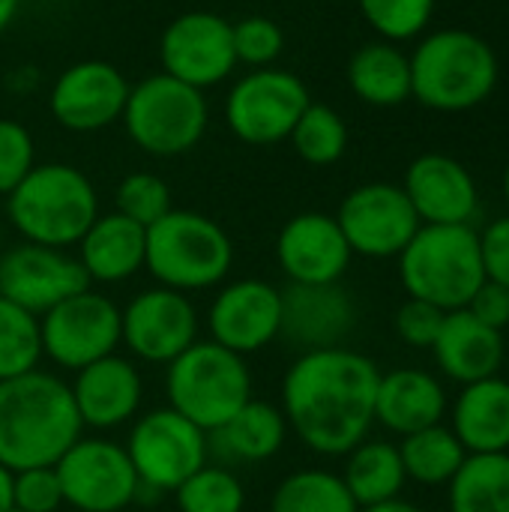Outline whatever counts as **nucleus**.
Masks as SVG:
<instances>
[{
  "label": "nucleus",
  "mask_w": 509,
  "mask_h": 512,
  "mask_svg": "<svg viewBox=\"0 0 509 512\" xmlns=\"http://www.w3.org/2000/svg\"><path fill=\"white\" fill-rule=\"evenodd\" d=\"M378 381V366L360 351H303L282 381L288 429L318 456H348L375 423Z\"/></svg>",
  "instance_id": "nucleus-1"
},
{
  "label": "nucleus",
  "mask_w": 509,
  "mask_h": 512,
  "mask_svg": "<svg viewBox=\"0 0 509 512\" xmlns=\"http://www.w3.org/2000/svg\"><path fill=\"white\" fill-rule=\"evenodd\" d=\"M81 429L72 390L57 375L33 369L0 381V465L12 474L57 465Z\"/></svg>",
  "instance_id": "nucleus-2"
},
{
  "label": "nucleus",
  "mask_w": 509,
  "mask_h": 512,
  "mask_svg": "<svg viewBox=\"0 0 509 512\" xmlns=\"http://www.w3.org/2000/svg\"><path fill=\"white\" fill-rule=\"evenodd\" d=\"M99 216L90 177L66 162H42L6 195V219L24 243L69 249Z\"/></svg>",
  "instance_id": "nucleus-3"
},
{
  "label": "nucleus",
  "mask_w": 509,
  "mask_h": 512,
  "mask_svg": "<svg viewBox=\"0 0 509 512\" xmlns=\"http://www.w3.org/2000/svg\"><path fill=\"white\" fill-rule=\"evenodd\" d=\"M399 279L414 300L444 312L465 309L486 282L480 234L471 225H420L399 255Z\"/></svg>",
  "instance_id": "nucleus-4"
},
{
  "label": "nucleus",
  "mask_w": 509,
  "mask_h": 512,
  "mask_svg": "<svg viewBox=\"0 0 509 512\" xmlns=\"http://www.w3.org/2000/svg\"><path fill=\"white\" fill-rule=\"evenodd\" d=\"M234 264V243L228 231L195 210H171L147 228L144 267L171 291L192 294L225 282Z\"/></svg>",
  "instance_id": "nucleus-5"
},
{
  "label": "nucleus",
  "mask_w": 509,
  "mask_h": 512,
  "mask_svg": "<svg viewBox=\"0 0 509 512\" xmlns=\"http://www.w3.org/2000/svg\"><path fill=\"white\" fill-rule=\"evenodd\" d=\"M498 84V57L468 30H438L411 54V96L435 111H465L489 99Z\"/></svg>",
  "instance_id": "nucleus-6"
},
{
  "label": "nucleus",
  "mask_w": 509,
  "mask_h": 512,
  "mask_svg": "<svg viewBox=\"0 0 509 512\" xmlns=\"http://www.w3.org/2000/svg\"><path fill=\"white\" fill-rule=\"evenodd\" d=\"M165 393L168 408L210 435L252 399V375L246 357L216 345L213 339L195 342L168 363Z\"/></svg>",
  "instance_id": "nucleus-7"
},
{
  "label": "nucleus",
  "mask_w": 509,
  "mask_h": 512,
  "mask_svg": "<svg viewBox=\"0 0 509 512\" xmlns=\"http://www.w3.org/2000/svg\"><path fill=\"white\" fill-rule=\"evenodd\" d=\"M120 120L138 150L171 159L201 144L210 126V102L204 90L156 72L132 84Z\"/></svg>",
  "instance_id": "nucleus-8"
},
{
  "label": "nucleus",
  "mask_w": 509,
  "mask_h": 512,
  "mask_svg": "<svg viewBox=\"0 0 509 512\" xmlns=\"http://www.w3.org/2000/svg\"><path fill=\"white\" fill-rule=\"evenodd\" d=\"M309 102L312 96L300 75L279 66L249 69L225 96V123L237 141L273 147L288 141Z\"/></svg>",
  "instance_id": "nucleus-9"
},
{
  "label": "nucleus",
  "mask_w": 509,
  "mask_h": 512,
  "mask_svg": "<svg viewBox=\"0 0 509 512\" xmlns=\"http://www.w3.org/2000/svg\"><path fill=\"white\" fill-rule=\"evenodd\" d=\"M126 456L141 489L159 498L165 492H177V486L207 465L210 435L174 408H156L135 420L126 441Z\"/></svg>",
  "instance_id": "nucleus-10"
},
{
  "label": "nucleus",
  "mask_w": 509,
  "mask_h": 512,
  "mask_svg": "<svg viewBox=\"0 0 509 512\" xmlns=\"http://www.w3.org/2000/svg\"><path fill=\"white\" fill-rule=\"evenodd\" d=\"M39 336L42 357L60 369L78 372L117 351L123 339L120 309L105 294L87 288L48 309L39 318Z\"/></svg>",
  "instance_id": "nucleus-11"
},
{
  "label": "nucleus",
  "mask_w": 509,
  "mask_h": 512,
  "mask_svg": "<svg viewBox=\"0 0 509 512\" xmlns=\"http://www.w3.org/2000/svg\"><path fill=\"white\" fill-rule=\"evenodd\" d=\"M159 63L165 75L198 90L228 81L240 66L231 21L210 9H189L171 18L159 36Z\"/></svg>",
  "instance_id": "nucleus-12"
},
{
  "label": "nucleus",
  "mask_w": 509,
  "mask_h": 512,
  "mask_svg": "<svg viewBox=\"0 0 509 512\" xmlns=\"http://www.w3.org/2000/svg\"><path fill=\"white\" fill-rule=\"evenodd\" d=\"M63 504L78 512H123L138 498V474L126 447L105 438H78L54 465Z\"/></svg>",
  "instance_id": "nucleus-13"
},
{
  "label": "nucleus",
  "mask_w": 509,
  "mask_h": 512,
  "mask_svg": "<svg viewBox=\"0 0 509 512\" xmlns=\"http://www.w3.org/2000/svg\"><path fill=\"white\" fill-rule=\"evenodd\" d=\"M336 222L351 252L363 258H399L423 225L405 189L393 183H363L351 189L339 204Z\"/></svg>",
  "instance_id": "nucleus-14"
},
{
  "label": "nucleus",
  "mask_w": 509,
  "mask_h": 512,
  "mask_svg": "<svg viewBox=\"0 0 509 512\" xmlns=\"http://www.w3.org/2000/svg\"><path fill=\"white\" fill-rule=\"evenodd\" d=\"M129 78L120 66L108 60H78L69 63L48 90V111L57 126L87 135L120 123L126 99H129Z\"/></svg>",
  "instance_id": "nucleus-15"
},
{
  "label": "nucleus",
  "mask_w": 509,
  "mask_h": 512,
  "mask_svg": "<svg viewBox=\"0 0 509 512\" xmlns=\"http://www.w3.org/2000/svg\"><path fill=\"white\" fill-rule=\"evenodd\" d=\"M120 327V345L144 363L168 366L198 342V309L189 294L156 285L126 303L120 312Z\"/></svg>",
  "instance_id": "nucleus-16"
},
{
  "label": "nucleus",
  "mask_w": 509,
  "mask_h": 512,
  "mask_svg": "<svg viewBox=\"0 0 509 512\" xmlns=\"http://www.w3.org/2000/svg\"><path fill=\"white\" fill-rule=\"evenodd\" d=\"M90 288V279L66 249L18 243L0 255V297L42 318L48 309Z\"/></svg>",
  "instance_id": "nucleus-17"
},
{
  "label": "nucleus",
  "mask_w": 509,
  "mask_h": 512,
  "mask_svg": "<svg viewBox=\"0 0 509 512\" xmlns=\"http://www.w3.org/2000/svg\"><path fill=\"white\" fill-rule=\"evenodd\" d=\"M207 327L216 345L240 357L255 354L279 339L282 291L264 279H237L213 297Z\"/></svg>",
  "instance_id": "nucleus-18"
},
{
  "label": "nucleus",
  "mask_w": 509,
  "mask_h": 512,
  "mask_svg": "<svg viewBox=\"0 0 509 512\" xmlns=\"http://www.w3.org/2000/svg\"><path fill=\"white\" fill-rule=\"evenodd\" d=\"M351 255L336 216L318 210L291 216L276 237V261L291 285L342 282Z\"/></svg>",
  "instance_id": "nucleus-19"
},
{
  "label": "nucleus",
  "mask_w": 509,
  "mask_h": 512,
  "mask_svg": "<svg viewBox=\"0 0 509 512\" xmlns=\"http://www.w3.org/2000/svg\"><path fill=\"white\" fill-rule=\"evenodd\" d=\"M357 324V303L342 282L291 285L282 291V330L300 351L339 348Z\"/></svg>",
  "instance_id": "nucleus-20"
},
{
  "label": "nucleus",
  "mask_w": 509,
  "mask_h": 512,
  "mask_svg": "<svg viewBox=\"0 0 509 512\" xmlns=\"http://www.w3.org/2000/svg\"><path fill=\"white\" fill-rule=\"evenodd\" d=\"M402 189L423 225H468L480 204L471 171L444 153L417 156Z\"/></svg>",
  "instance_id": "nucleus-21"
},
{
  "label": "nucleus",
  "mask_w": 509,
  "mask_h": 512,
  "mask_svg": "<svg viewBox=\"0 0 509 512\" xmlns=\"http://www.w3.org/2000/svg\"><path fill=\"white\" fill-rule=\"evenodd\" d=\"M69 390L81 423L99 432L129 423L138 414L144 396V384L135 363L117 354H108L78 369Z\"/></svg>",
  "instance_id": "nucleus-22"
},
{
  "label": "nucleus",
  "mask_w": 509,
  "mask_h": 512,
  "mask_svg": "<svg viewBox=\"0 0 509 512\" xmlns=\"http://www.w3.org/2000/svg\"><path fill=\"white\" fill-rule=\"evenodd\" d=\"M147 228L126 219L123 213H99L87 234L78 240V264L90 285H117L144 270Z\"/></svg>",
  "instance_id": "nucleus-23"
},
{
  "label": "nucleus",
  "mask_w": 509,
  "mask_h": 512,
  "mask_svg": "<svg viewBox=\"0 0 509 512\" xmlns=\"http://www.w3.org/2000/svg\"><path fill=\"white\" fill-rule=\"evenodd\" d=\"M432 351L447 378L459 384H474L498 375L504 363V336L501 330L477 321L468 309H456L444 315Z\"/></svg>",
  "instance_id": "nucleus-24"
},
{
  "label": "nucleus",
  "mask_w": 509,
  "mask_h": 512,
  "mask_svg": "<svg viewBox=\"0 0 509 512\" xmlns=\"http://www.w3.org/2000/svg\"><path fill=\"white\" fill-rule=\"evenodd\" d=\"M447 414L441 381L423 369H393L381 375L375 396V420L396 435H414L438 426Z\"/></svg>",
  "instance_id": "nucleus-25"
},
{
  "label": "nucleus",
  "mask_w": 509,
  "mask_h": 512,
  "mask_svg": "<svg viewBox=\"0 0 509 512\" xmlns=\"http://www.w3.org/2000/svg\"><path fill=\"white\" fill-rule=\"evenodd\" d=\"M453 435L468 456L474 453H509V381L483 378L465 384L453 405Z\"/></svg>",
  "instance_id": "nucleus-26"
},
{
  "label": "nucleus",
  "mask_w": 509,
  "mask_h": 512,
  "mask_svg": "<svg viewBox=\"0 0 509 512\" xmlns=\"http://www.w3.org/2000/svg\"><path fill=\"white\" fill-rule=\"evenodd\" d=\"M288 420L282 408L270 402L249 399L222 429L210 432V450L222 456L225 462H243V465H258L273 459L285 441H288Z\"/></svg>",
  "instance_id": "nucleus-27"
},
{
  "label": "nucleus",
  "mask_w": 509,
  "mask_h": 512,
  "mask_svg": "<svg viewBox=\"0 0 509 512\" xmlns=\"http://www.w3.org/2000/svg\"><path fill=\"white\" fill-rule=\"evenodd\" d=\"M348 84L366 105H402L411 96V57L396 42H366L348 60Z\"/></svg>",
  "instance_id": "nucleus-28"
},
{
  "label": "nucleus",
  "mask_w": 509,
  "mask_h": 512,
  "mask_svg": "<svg viewBox=\"0 0 509 512\" xmlns=\"http://www.w3.org/2000/svg\"><path fill=\"white\" fill-rule=\"evenodd\" d=\"M342 480L357 501V507H375L399 498L405 486V465L399 447L390 441H360L345 462Z\"/></svg>",
  "instance_id": "nucleus-29"
},
{
  "label": "nucleus",
  "mask_w": 509,
  "mask_h": 512,
  "mask_svg": "<svg viewBox=\"0 0 509 512\" xmlns=\"http://www.w3.org/2000/svg\"><path fill=\"white\" fill-rule=\"evenodd\" d=\"M450 486V512H509V453H474Z\"/></svg>",
  "instance_id": "nucleus-30"
},
{
  "label": "nucleus",
  "mask_w": 509,
  "mask_h": 512,
  "mask_svg": "<svg viewBox=\"0 0 509 512\" xmlns=\"http://www.w3.org/2000/svg\"><path fill=\"white\" fill-rule=\"evenodd\" d=\"M399 456L405 465V477L423 486H447L468 459V450L453 435V429L438 423L414 435H405L399 444Z\"/></svg>",
  "instance_id": "nucleus-31"
},
{
  "label": "nucleus",
  "mask_w": 509,
  "mask_h": 512,
  "mask_svg": "<svg viewBox=\"0 0 509 512\" xmlns=\"http://www.w3.org/2000/svg\"><path fill=\"white\" fill-rule=\"evenodd\" d=\"M270 512H360V507L339 474L306 468L276 486Z\"/></svg>",
  "instance_id": "nucleus-32"
},
{
  "label": "nucleus",
  "mask_w": 509,
  "mask_h": 512,
  "mask_svg": "<svg viewBox=\"0 0 509 512\" xmlns=\"http://www.w3.org/2000/svg\"><path fill=\"white\" fill-rule=\"evenodd\" d=\"M294 153L315 168H327L336 165L345 150H348V126L339 117L336 108L324 105V102H309L306 111L300 114L297 126L288 135Z\"/></svg>",
  "instance_id": "nucleus-33"
},
{
  "label": "nucleus",
  "mask_w": 509,
  "mask_h": 512,
  "mask_svg": "<svg viewBox=\"0 0 509 512\" xmlns=\"http://www.w3.org/2000/svg\"><path fill=\"white\" fill-rule=\"evenodd\" d=\"M42 336L39 318L18 303L0 297V381L39 369Z\"/></svg>",
  "instance_id": "nucleus-34"
},
{
  "label": "nucleus",
  "mask_w": 509,
  "mask_h": 512,
  "mask_svg": "<svg viewBox=\"0 0 509 512\" xmlns=\"http://www.w3.org/2000/svg\"><path fill=\"white\" fill-rule=\"evenodd\" d=\"M180 512H243L246 492L234 471L222 465H204L174 492Z\"/></svg>",
  "instance_id": "nucleus-35"
},
{
  "label": "nucleus",
  "mask_w": 509,
  "mask_h": 512,
  "mask_svg": "<svg viewBox=\"0 0 509 512\" xmlns=\"http://www.w3.org/2000/svg\"><path fill=\"white\" fill-rule=\"evenodd\" d=\"M114 207H117V213H123L126 219L138 222L141 228H150L165 213L174 210L171 186L159 174H153V171H132V174H126L117 183Z\"/></svg>",
  "instance_id": "nucleus-36"
},
{
  "label": "nucleus",
  "mask_w": 509,
  "mask_h": 512,
  "mask_svg": "<svg viewBox=\"0 0 509 512\" xmlns=\"http://www.w3.org/2000/svg\"><path fill=\"white\" fill-rule=\"evenodd\" d=\"M369 27L387 42H405L423 33L435 0H357Z\"/></svg>",
  "instance_id": "nucleus-37"
},
{
  "label": "nucleus",
  "mask_w": 509,
  "mask_h": 512,
  "mask_svg": "<svg viewBox=\"0 0 509 512\" xmlns=\"http://www.w3.org/2000/svg\"><path fill=\"white\" fill-rule=\"evenodd\" d=\"M231 27H234L237 63H243L249 69L276 66L279 54L285 51V30L279 27V21L267 18V15H246V18L234 21Z\"/></svg>",
  "instance_id": "nucleus-38"
},
{
  "label": "nucleus",
  "mask_w": 509,
  "mask_h": 512,
  "mask_svg": "<svg viewBox=\"0 0 509 512\" xmlns=\"http://www.w3.org/2000/svg\"><path fill=\"white\" fill-rule=\"evenodd\" d=\"M36 165V144L24 123L0 117V195L6 198Z\"/></svg>",
  "instance_id": "nucleus-39"
},
{
  "label": "nucleus",
  "mask_w": 509,
  "mask_h": 512,
  "mask_svg": "<svg viewBox=\"0 0 509 512\" xmlns=\"http://www.w3.org/2000/svg\"><path fill=\"white\" fill-rule=\"evenodd\" d=\"M12 507L24 512H57L63 507V489L51 468H30L12 477Z\"/></svg>",
  "instance_id": "nucleus-40"
},
{
  "label": "nucleus",
  "mask_w": 509,
  "mask_h": 512,
  "mask_svg": "<svg viewBox=\"0 0 509 512\" xmlns=\"http://www.w3.org/2000/svg\"><path fill=\"white\" fill-rule=\"evenodd\" d=\"M444 315H447L444 309H438L426 300L408 297L396 312V333L411 348H432L441 333Z\"/></svg>",
  "instance_id": "nucleus-41"
},
{
  "label": "nucleus",
  "mask_w": 509,
  "mask_h": 512,
  "mask_svg": "<svg viewBox=\"0 0 509 512\" xmlns=\"http://www.w3.org/2000/svg\"><path fill=\"white\" fill-rule=\"evenodd\" d=\"M480 258L486 279L509 288V216L495 219L480 234Z\"/></svg>",
  "instance_id": "nucleus-42"
},
{
  "label": "nucleus",
  "mask_w": 509,
  "mask_h": 512,
  "mask_svg": "<svg viewBox=\"0 0 509 512\" xmlns=\"http://www.w3.org/2000/svg\"><path fill=\"white\" fill-rule=\"evenodd\" d=\"M465 309H468L477 321H483L486 327L504 333V327H509V288L486 279V282L477 288V294L471 297V303H468Z\"/></svg>",
  "instance_id": "nucleus-43"
},
{
  "label": "nucleus",
  "mask_w": 509,
  "mask_h": 512,
  "mask_svg": "<svg viewBox=\"0 0 509 512\" xmlns=\"http://www.w3.org/2000/svg\"><path fill=\"white\" fill-rule=\"evenodd\" d=\"M12 471L0 465V512L12 510Z\"/></svg>",
  "instance_id": "nucleus-44"
},
{
  "label": "nucleus",
  "mask_w": 509,
  "mask_h": 512,
  "mask_svg": "<svg viewBox=\"0 0 509 512\" xmlns=\"http://www.w3.org/2000/svg\"><path fill=\"white\" fill-rule=\"evenodd\" d=\"M18 12H21V0H0V36L12 27Z\"/></svg>",
  "instance_id": "nucleus-45"
},
{
  "label": "nucleus",
  "mask_w": 509,
  "mask_h": 512,
  "mask_svg": "<svg viewBox=\"0 0 509 512\" xmlns=\"http://www.w3.org/2000/svg\"><path fill=\"white\" fill-rule=\"evenodd\" d=\"M360 512H420L414 504L402 501V498H393V501H384V504H375V507H363Z\"/></svg>",
  "instance_id": "nucleus-46"
},
{
  "label": "nucleus",
  "mask_w": 509,
  "mask_h": 512,
  "mask_svg": "<svg viewBox=\"0 0 509 512\" xmlns=\"http://www.w3.org/2000/svg\"><path fill=\"white\" fill-rule=\"evenodd\" d=\"M504 195H507V204H509V165H507V174H504Z\"/></svg>",
  "instance_id": "nucleus-47"
},
{
  "label": "nucleus",
  "mask_w": 509,
  "mask_h": 512,
  "mask_svg": "<svg viewBox=\"0 0 509 512\" xmlns=\"http://www.w3.org/2000/svg\"><path fill=\"white\" fill-rule=\"evenodd\" d=\"M9 512H24V510H15V507H12V510H9Z\"/></svg>",
  "instance_id": "nucleus-48"
},
{
  "label": "nucleus",
  "mask_w": 509,
  "mask_h": 512,
  "mask_svg": "<svg viewBox=\"0 0 509 512\" xmlns=\"http://www.w3.org/2000/svg\"><path fill=\"white\" fill-rule=\"evenodd\" d=\"M0 237H3V228H0Z\"/></svg>",
  "instance_id": "nucleus-49"
}]
</instances>
